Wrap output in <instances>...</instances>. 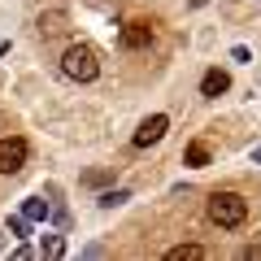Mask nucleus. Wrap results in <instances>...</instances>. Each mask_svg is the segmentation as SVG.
<instances>
[{
	"mask_svg": "<svg viewBox=\"0 0 261 261\" xmlns=\"http://www.w3.org/2000/svg\"><path fill=\"white\" fill-rule=\"evenodd\" d=\"M22 214H27L31 222H39V218H48V200H27V205H22Z\"/></svg>",
	"mask_w": 261,
	"mask_h": 261,
	"instance_id": "obj_11",
	"label": "nucleus"
},
{
	"mask_svg": "<svg viewBox=\"0 0 261 261\" xmlns=\"http://www.w3.org/2000/svg\"><path fill=\"white\" fill-rule=\"evenodd\" d=\"M187 166H209V144H187Z\"/></svg>",
	"mask_w": 261,
	"mask_h": 261,
	"instance_id": "obj_9",
	"label": "nucleus"
},
{
	"mask_svg": "<svg viewBox=\"0 0 261 261\" xmlns=\"http://www.w3.org/2000/svg\"><path fill=\"white\" fill-rule=\"evenodd\" d=\"M248 218V200L240 192H214L209 196V222L214 226H240Z\"/></svg>",
	"mask_w": 261,
	"mask_h": 261,
	"instance_id": "obj_2",
	"label": "nucleus"
},
{
	"mask_svg": "<svg viewBox=\"0 0 261 261\" xmlns=\"http://www.w3.org/2000/svg\"><path fill=\"white\" fill-rule=\"evenodd\" d=\"M126 200V192H105L100 196V209H113V205H122Z\"/></svg>",
	"mask_w": 261,
	"mask_h": 261,
	"instance_id": "obj_12",
	"label": "nucleus"
},
{
	"mask_svg": "<svg viewBox=\"0 0 261 261\" xmlns=\"http://www.w3.org/2000/svg\"><path fill=\"white\" fill-rule=\"evenodd\" d=\"M209 252L200 248V244H178V248H170L166 252V261H205Z\"/></svg>",
	"mask_w": 261,
	"mask_h": 261,
	"instance_id": "obj_8",
	"label": "nucleus"
},
{
	"mask_svg": "<svg viewBox=\"0 0 261 261\" xmlns=\"http://www.w3.org/2000/svg\"><path fill=\"white\" fill-rule=\"evenodd\" d=\"M118 39H122V48H148V44H152V22H144V18L126 22Z\"/></svg>",
	"mask_w": 261,
	"mask_h": 261,
	"instance_id": "obj_5",
	"label": "nucleus"
},
{
	"mask_svg": "<svg viewBox=\"0 0 261 261\" xmlns=\"http://www.w3.org/2000/svg\"><path fill=\"white\" fill-rule=\"evenodd\" d=\"M65 27H70L65 9H48V13H39V35H44V39H57V35H65Z\"/></svg>",
	"mask_w": 261,
	"mask_h": 261,
	"instance_id": "obj_6",
	"label": "nucleus"
},
{
	"mask_svg": "<svg viewBox=\"0 0 261 261\" xmlns=\"http://www.w3.org/2000/svg\"><path fill=\"white\" fill-rule=\"evenodd\" d=\"M222 92H231V74L226 70H209L200 79V96H222Z\"/></svg>",
	"mask_w": 261,
	"mask_h": 261,
	"instance_id": "obj_7",
	"label": "nucleus"
},
{
	"mask_svg": "<svg viewBox=\"0 0 261 261\" xmlns=\"http://www.w3.org/2000/svg\"><path fill=\"white\" fill-rule=\"evenodd\" d=\"M252 161H261V148H257V152H252Z\"/></svg>",
	"mask_w": 261,
	"mask_h": 261,
	"instance_id": "obj_15",
	"label": "nucleus"
},
{
	"mask_svg": "<svg viewBox=\"0 0 261 261\" xmlns=\"http://www.w3.org/2000/svg\"><path fill=\"white\" fill-rule=\"evenodd\" d=\"M244 257H248V261H252V257H261V244H248V248H244Z\"/></svg>",
	"mask_w": 261,
	"mask_h": 261,
	"instance_id": "obj_14",
	"label": "nucleus"
},
{
	"mask_svg": "<svg viewBox=\"0 0 261 261\" xmlns=\"http://www.w3.org/2000/svg\"><path fill=\"white\" fill-rule=\"evenodd\" d=\"M27 140H18V135H13V140H0V174H18L22 166H27Z\"/></svg>",
	"mask_w": 261,
	"mask_h": 261,
	"instance_id": "obj_3",
	"label": "nucleus"
},
{
	"mask_svg": "<svg viewBox=\"0 0 261 261\" xmlns=\"http://www.w3.org/2000/svg\"><path fill=\"white\" fill-rule=\"evenodd\" d=\"M39 252H44V257H61V252H65L61 235H44V244H39Z\"/></svg>",
	"mask_w": 261,
	"mask_h": 261,
	"instance_id": "obj_10",
	"label": "nucleus"
},
{
	"mask_svg": "<svg viewBox=\"0 0 261 261\" xmlns=\"http://www.w3.org/2000/svg\"><path fill=\"white\" fill-rule=\"evenodd\" d=\"M27 222H31L27 214H22V218H9V231H13V235H27Z\"/></svg>",
	"mask_w": 261,
	"mask_h": 261,
	"instance_id": "obj_13",
	"label": "nucleus"
},
{
	"mask_svg": "<svg viewBox=\"0 0 261 261\" xmlns=\"http://www.w3.org/2000/svg\"><path fill=\"white\" fill-rule=\"evenodd\" d=\"M61 74L74 79V83H92L96 74H100V57H96L92 44H70L61 57Z\"/></svg>",
	"mask_w": 261,
	"mask_h": 261,
	"instance_id": "obj_1",
	"label": "nucleus"
},
{
	"mask_svg": "<svg viewBox=\"0 0 261 261\" xmlns=\"http://www.w3.org/2000/svg\"><path fill=\"white\" fill-rule=\"evenodd\" d=\"M166 130H170V118H166V113H152V118H144L140 130H135V148H148V144H157Z\"/></svg>",
	"mask_w": 261,
	"mask_h": 261,
	"instance_id": "obj_4",
	"label": "nucleus"
}]
</instances>
